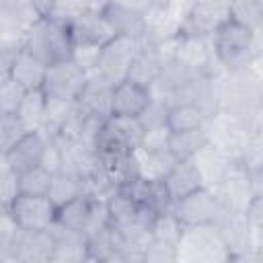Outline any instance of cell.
Segmentation results:
<instances>
[{
  "instance_id": "21",
  "label": "cell",
  "mask_w": 263,
  "mask_h": 263,
  "mask_svg": "<svg viewBox=\"0 0 263 263\" xmlns=\"http://www.w3.org/2000/svg\"><path fill=\"white\" fill-rule=\"evenodd\" d=\"M45 72H47V66L43 62H39L37 58H33L31 53H27L25 49H21L12 62V68H10V78L21 86L25 88L27 92L29 90H39L43 86V80H45Z\"/></svg>"
},
{
  "instance_id": "24",
  "label": "cell",
  "mask_w": 263,
  "mask_h": 263,
  "mask_svg": "<svg viewBox=\"0 0 263 263\" xmlns=\"http://www.w3.org/2000/svg\"><path fill=\"white\" fill-rule=\"evenodd\" d=\"M208 121V117L203 115L201 109L193 107V105H173L168 109V115H166V132L168 134H181V132H191V129H199L203 127Z\"/></svg>"
},
{
  "instance_id": "27",
  "label": "cell",
  "mask_w": 263,
  "mask_h": 263,
  "mask_svg": "<svg viewBox=\"0 0 263 263\" xmlns=\"http://www.w3.org/2000/svg\"><path fill=\"white\" fill-rule=\"evenodd\" d=\"M51 183V173L45 171L43 166L31 168L27 173L16 175V187L18 195H29V197H47Z\"/></svg>"
},
{
  "instance_id": "23",
  "label": "cell",
  "mask_w": 263,
  "mask_h": 263,
  "mask_svg": "<svg viewBox=\"0 0 263 263\" xmlns=\"http://www.w3.org/2000/svg\"><path fill=\"white\" fill-rule=\"evenodd\" d=\"M205 144H208L205 125L199 129H191V132L168 134V138H166V150L171 152V156L177 162L179 160H191Z\"/></svg>"
},
{
  "instance_id": "7",
  "label": "cell",
  "mask_w": 263,
  "mask_h": 263,
  "mask_svg": "<svg viewBox=\"0 0 263 263\" xmlns=\"http://www.w3.org/2000/svg\"><path fill=\"white\" fill-rule=\"evenodd\" d=\"M138 49H140V41H136V39H125V37L111 39L105 47H101L97 66L88 76H97L99 80H103L111 86L123 82Z\"/></svg>"
},
{
  "instance_id": "28",
  "label": "cell",
  "mask_w": 263,
  "mask_h": 263,
  "mask_svg": "<svg viewBox=\"0 0 263 263\" xmlns=\"http://www.w3.org/2000/svg\"><path fill=\"white\" fill-rule=\"evenodd\" d=\"M72 109H74V105L47 99L45 117H43V123H41V129H39V132H41L45 138H55V136H60V132L64 129L66 121H68L70 115H72Z\"/></svg>"
},
{
  "instance_id": "4",
  "label": "cell",
  "mask_w": 263,
  "mask_h": 263,
  "mask_svg": "<svg viewBox=\"0 0 263 263\" xmlns=\"http://www.w3.org/2000/svg\"><path fill=\"white\" fill-rule=\"evenodd\" d=\"M144 134L138 119L107 117L97 132L95 152L99 156H129L140 148Z\"/></svg>"
},
{
  "instance_id": "13",
  "label": "cell",
  "mask_w": 263,
  "mask_h": 263,
  "mask_svg": "<svg viewBox=\"0 0 263 263\" xmlns=\"http://www.w3.org/2000/svg\"><path fill=\"white\" fill-rule=\"evenodd\" d=\"M152 95L150 88H144L140 84H134L129 80H123L113 86L111 90V105H109V117L119 119H138L144 109L148 107Z\"/></svg>"
},
{
  "instance_id": "18",
  "label": "cell",
  "mask_w": 263,
  "mask_h": 263,
  "mask_svg": "<svg viewBox=\"0 0 263 263\" xmlns=\"http://www.w3.org/2000/svg\"><path fill=\"white\" fill-rule=\"evenodd\" d=\"M55 247V236L49 230H37V232H18L14 257L23 263H47Z\"/></svg>"
},
{
  "instance_id": "20",
  "label": "cell",
  "mask_w": 263,
  "mask_h": 263,
  "mask_svg": "<svg viewBox=\"0 0 263 263\" xmlns=\"http://www.w3.org/2000/svg\"><path fill=\"white\" fill-rule=\"evenodd\" d=\"M51 232L55 236V247L47 263H88L86 238L82 234L66 230L58 224L51 226Z\"/></svg>"
},
{
  "instance_id": "8",
  "label": "cell",
  "mask_w": 263,
  "mask_h": 263,
  "mask_svg": "<svg viewBox=\"0 0 263 263\" xmlns=\"http://www.w3.org/2000/svg\"><path fill=\"white\" fill-rule=\"evenodd\" d=\"M150 2H101L99 12L115 37L140 41L146 35V12Z\"/></svg>"
},
{
  "instance_id": "14",
  "label": "cell",
  "mask_w": 263,
  "mask_h": 263,
  "mask_svg": "<svg viewBox=\"0 0 263 263\" xmlns=\"http://www.w3.org/2000/svg\"><path fill=\"white\" fill-rule=\"evenodd\" d=\"M160 68H162V45H156V43L142 37L140 49L129 64L125 80L140 84L144 88H152L158 82Z\"/></svg>"
},
{
  "instance_id": "16",
  "label": "cell",
  "mask_w": 263,
  "mask_h": 263,
  "mask_svg": "<svg viewBox=\"0 0 263 263\" xmlns=\"http://www.w3.org/2000/svg\"><path fill=\"white\" fill-rule=\"evenodd\" d=\"M160 183H162V187H164L171 203H175V201L183 199L185 195H189V193H193V191H197V189L203 187L201 175H199L193 158L191 160H179V162H175L173 168L162 177Z\"/></svg>"
},
{
  "instance_id": "10",
  "label": "cell",
  "mask_w": 263,
  "mask_h": 263,
  "mask_svg": "<svg viewBox=\"0 0 263 263\" xmlns=\"http://www.w3.org/2000/svg\"><path fill=\"white\" fill-rule=\"evenodd\" d=\"M55 208L47 197H29L16 195L8 208L10 218L14 220L16 228L23 232H37L49 230L55 224Z\"/></svg>"
},
{
  "instance_id": "31",
  "label": "cell",
  "mask_w": 263,
  "mask_h": 263,
  "mask_svg": "<svg viewBox=\"0 0 263 263\" xmlns=\"http://www.w3.org/2000/svg\"><path fill=\"white\" fill-rule=\"evenodd\" d=\"M27 90L21 88L10 76L0 82V115H16Z\"/></svg>"
},
{
  "instance_id": "2",
  "label": "cell",
  "mask_w": 263,
  "mask_h": 263,
  "mask_svg": "<svg viewBox=\"0 0 263 263\" xmlns=\"http://www.w3.org/2000/svg\"><path fill=\"white\" fill-rule=\"evenodd\" d=\"M23 49L33 58H37L39 62H43L45 66H53L58 62L72 60L74 43L68 25L49 16H41L25 33Z\"/></svg>"
},
{
  "instance_id": "19",
  "label": "cell",
  "mask_w": 263,
  "mask_h": 263,
  "mask_svg": "<svg viewBox=\"0 0 263 263\" xmlns=\"http://www.w3.org/2000/svg\"><path fill=\"white\" fill-rule=\"evenodd\" d=\"M193 162L201 175V181H203V187L205 189H212L216 191L218 185L226 179V175L230 173L232 168V160H228L222 152H218L214 146L205 144L195 156H193Z\"/></svg>"
},
{
  "instance_id": "35",
  "label": "cell",
  "mask_w": 263,
  "mask_h": 263,
  "mask_svg": "<svg viewBox=\"0 0 263 263\" xmlns=\"http://www.w3.org/2000/svg\"><path fill=\"white\" fill-rule=\"evenodd\" d=\"M224 263H263V257H261V251L247 249V251L228 253Z\"/></svg>"
},
{
  "instance_id": "12",
  "label": "cell",
  "mask_w": 263,
  "mask_h": 263,
  "mask_svg": "<svg viewBox=\"0 0 263 263\" xmlns=\"http://www.w3.org/2000/svg\"><path fill=\"white\" fill-rule=\"evenodd\" d=\"M99 4L101 2H92L84 14H80L72 23H68V31H70L74 47L86 45V47H99L101 49L111 39H115L113 31L109 29V25L105 23V18L99 12Z\"/></svg>"
},
{
  "instance_id": "22",
  "label": "cell",
  "mask_w": 263,
  "mask_h": 263,
  "mask_svg": "<svg viewBox=\"0 0 263 263\" xmlns=\"http://www.w3.org/2000/svg\"><path fill=\"white\" fill-rule=\"evenodd\" d=\"M80 195H84V179L80 175L66 173V171H60V173L51 175L47 199L53 203L55 210L74 201V199H78Z\"/></svg>"
},
{
  "instance_id": "34",
  "label": "cell",
  "mask_w": 263,
  "mask_h": 263,
  "mask_svg": "<svg viewBox=\"0 0 263 263\" xmlns=\"http://www.w3.org/2000/svg\"><path fill=\"white\" fill-rule=\"evenodd\" d=\"M23 49V41H0V82L10 76L12 62Z\"/></svg>"
},
{
  "instance_id": "17",
  "label": "cell",
  "mask_w": 263,
  "mask_h": 263,
  "mask_svg": "<svg viewBox=\"0 0 263 263\" xmlns=\"http://www.w3.org/2000/svg\"><path fill=\"white\" fill-rule=\"evenodd\" d=\"M111 90L113 86L99 80L97 76H88V82L74 103V109L82 117H92L105 121L109 117V105H111Z\"/></svg>"
},
{
  "instance_id": "32",
  "label": "cell",
  "mask_w": 263,
  "mask_h": 263,
  "mask_svg": "<svg viewBox=\"0 0 263 263\" xmlns=\"http://www.w3.org/2000/svg\"><path fill=\"white\" fill-rule=\"evenodd\" d=\"M18 232L21 230L16 228V224L10 218V214L2 212L0 214V259L14 257V247H16Z\"/></svg>"
},
{
  "instance_id": "36",
  "label": "cell",
  "mask_w": 263,
  "mask_h": 263,
  "mask_svg": "<svg viewBox=\"0 0 263 263\" xmlns=\"http://www.w3.org/2000/svg\"><path fill=\"white\" fill-rule=\"evenodd\" d=\"M0 263H23V261H18L16 257H6V259H0Z\"/></svg>"
},
{
  "instance_id": "25",
  "label": "cell",
  "mask_w": 263,
  "mask_h": 263,
  "mask_svg": "<svg viewBox=\"0 0 263 263\" xmlns=\"http://www.w3.org/2000/svg\"><path fill=\"white\" fill-rule=\"evenodd\" d=\"M45 105H47V97L43 95V90H29L16 111L18 121L23 123V127L27 132H39L43 117H45Z\"/></svg>"
},
{
  "instance_id": "33",
  "label": "cell",
  "mask_w": 263,
  "mask_h": 263,
  "mask_svg": "<svg viewBox=\"0 0 263 263\" xmlns=\"http://www.w3.org/2000/svg\"><path fill=\"white\" fill-rule=\"evenodd\" d=\"M16 195H18L16 175L8 168L4 158H0V208L8 212V208H10V203L14 201Z\"/></svg>"
},
{
  "instance_id": "9",
  "label": "cell",
  "mask_w": 263,
  "mask_h": 263,
  "mask_svg": "<svg viewBox=\"0 0 263 263\" xmlns=\"http://www.w3.org/2000/svg\"><path fill=\"white\" fill-rule=\"evenodd\" d=\"M230 18V2L222 0H205V2H191L179 37H193V39H210L220 25Z\"/></svg>"
},
{
  "instance_id": "29",
  "label": "cell",
  "mask_w": 263,
  "mask_h": 263,
  "mask_svg": "<svg viewBox=\"0 0 263 263\" xmlns=\"http://www.w3.org/2000/svg\"><path fill=\"white\" fill-rule=\"evenodd\" d=\"M185 228L166 212V214H160L152 220L150 224V234H152V240L154 242H160V245H166V247H173L177 249L181 236H183Z\"/></svg>"
},
{
  "instance_id": "6",
  "label": "cell",
  "mask_w": 263,
  "mask_h": 263,
  "mask_svg": "<svg viewBox=\"0 0 263 263\" xmlns=\"http://www.w3.org/2000/svg\"><path fill=\"white\" fill-rule=\"evenodd\" d=\"M86 82H88V74L74 60H66V62L47 66L41 90L47 99L74 105L82 95Z\"/></svg>"
},
{
  "instance_id": "1",
  "label": "cell",
  "mask_w": 263,
  "mask_h": 263,
  "mask_svg": "<svg viewBox=\"0 0 263 263\" xmlns=\"http://www.w3.org/2000/svg\"><path fill=\"white\" fill-rule=\"evenodd\" d=\"M210 47L216 64L224 74L245 72L259 60V35L228 18L210 37Z\"/></svg>"
},
{
  "instance_id": "30",
  "label": "cell",
  "mask_w": 263,
  "mask_h": 263,
  "mask_svg": "<svg viewBox=\"0 0 263 263\" xmlns=\"http://www.w3.org/2000/svg\"><path fill=\"white\" fill-rule=\"evenodd\" d=\"M25 134L27 129L16 115H0V158H4Z\"/></svg>"
},
{
  "instance_id": "5",
  "label": "cell",
  "mask_w": 263,
  "mask_h": 263,
  "mask_svg": "<svg viewBox=\"0 0 263 263\" xmlns=\"http://www.w3.org/2000/svg\"><path fill=\"white\" fill-rule=\"evenodd\" d=\"M175 253L177 263H224L228 255L212 226L185 228Z\"/></svg>"
},
{
  "instance_id": "11",
  "label": "cell",
  "mask_w": 263,
  "mask_h": 263,
  "mask_svg": "<svg viewBox=\"0 0 263 263\" xmlns=\"http://www.w3.org/2000/svg\"><path fill=\"white\" fill-rule=\"evenodd\" d=\"M39 18H41V12L37 8V2L0 0V39L23 41L29 27Z\"/></svg>"
},
{
  "instance_id": "3",
  "label": "cell",
  "mask_w": 263,
  "mask_h": 263,
  "mask_svg": "<svg viewBox=\"0 0 263 263\" xmlns=\"http://www.w3.org/2000/svg\"><path fill=\"white\" fill-rule=\"evenodd\" d=\"M226 212L222 201L212 189H197L183 199L171 203L168 214L183 226V228H203V226H214ZM238 214V212H236Z\"/></svg>"
},
{
  "instance_id": "15",
  "label": "cell",
  "mask_w": 263,
  "mask_h": 263,
  "mask_svg": "<svg viewBox=\"0 0 263 263\" xmlns=\"http://www.w3.org/2000/svg\"><path fill=\"white\" fill-rule=\"evenodd\" d=\"M45 146H47V138L41 132H27L12 146V150L4 156V162L8 164V168L14 175L27 173L31 168L41 166L43 154H45Z\"/></svg>"
},
{
  "instance_id": "26",
  "label": "cell",
  "mask_w": 263,
  "mask_h": 263,
  "mask_svg": "<svg viewBox=\"0 0 263 263\" xmlns=\"http://www.w3.org/2000/svg\"><path fill=\"white\" fill-rule=\"evenodd\" d=\"M230 18L259 35L263 27V0L230 2Z\"/></svg>"
}]
</instances>
